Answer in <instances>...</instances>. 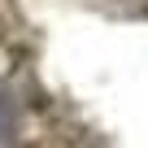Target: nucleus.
<instances>
[{
    "label": "nucleus",
    "mask_w": 148,
    "mask_h": 148,
    "mask_svg": "<svg viewBox=\"0 0 148 148\" xmlns=\"http://www.w3.org/2000/svg\"><path fill=\"white\" fill-rule=\"evenodd\" d=\"M9 144H13V100L0 87V148H9Z\"/></svg>",
    "instance_id": "obj_1"
}]
</instances>
